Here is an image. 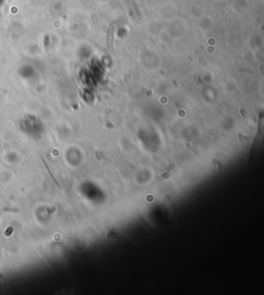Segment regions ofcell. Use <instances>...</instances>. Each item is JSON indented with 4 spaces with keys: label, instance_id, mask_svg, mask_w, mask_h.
I'll list each match as a JSON object with an SVG mask.
<instances>
[{
    "label": "cell",
    "instance_id": "obj_1",
    "mask_svg": "<svg viewBox=\"0 0 264 295\" xmlns=\"http://www.w3.org/2000/svg\"><path fill=\"white\" fill-rule=\"evenodd\" d=\"M212 163L214 164V166L216 167V169L218 170V172H220V173H223V169H222V165H221V163H220L219 161H217L215 158H213L212 159Z\"/></svg>",
    "mask_w": 264,
    "mask_h": 295
}]
</instances>
